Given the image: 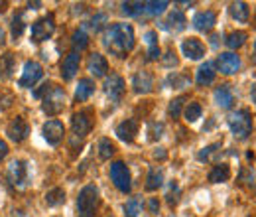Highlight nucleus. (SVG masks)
<instances>
[{"mask_svg":"<svg viewBox=\"0 0 256 217\" xmlns=\"http://www.w3.org/2000/svg\"><path fill=\"white\" fill-rule=\"evenodd\" d=\"M150 140H158L162 136V132H164V124L162 123H154V124H150Z\"/></svg>","mask_w":256,"mask_h":217,"instance_id":"nucleus-41","label":"nucleus"},{"mask_svg":"<svg viewBox=\"0 0 256 217\" xmlns=\"http://www.w3.org/2000/svg\"><path fill=\"white\" fill-rule=\"evenodd\" d=\"M254 48H256V42H254Z\"/></svg>","mask_w":256,"mask_h":217,"instance_id":"nucleus-51","label":"nucleus"},{"mask_svg":"<svg viewBox=\"0 0 256 217\" xmlns=\"http://www.w3.org/2000/svg\"><path fill=\"white\" fill-rule=\"evenodd\" d=\"M44 75V69L38 62H26L24 63V71H22V77H20V87H34Z\"/></svg>","mask_w":256,"mask_h":217,"instance_id":"nucleus-10","label":"nucleus"},{"mask_svg":"<svg viewBox=\"0 0 256 217\" xmlns=\"http://www.w3.org/2000/svg\"><path fill=\"white\" fill-rule=\"evenodd\" d=\"M71 46H73V52H83L87 46H89V36L85 28H79V30L73 32L71 36Z\"/></svg>","mask_w":256,"mask_h":217,"instance_id":"nucleus-27","label":"nucleus"},{"mask_svg":"<svg viewBox=\"0 0 256 217\" xmlns=\"http://www.w3.org/2000/svg\"><path fill=\"white\" fill-rule=\"evenodd\" d=\"M122 12L126 16H140L144 12V2H124L122 4Z\"/></svg>","mask_w":256,"mask_h":217,"instance_id":"nucleus-36","label":"nucleus"},{"mask_svg":"<svg viewBox=\"0 0 256 217\" xmlns=\"http://www.w3.org/2000/svg\"><path fill=\"white\" fill-rule=\"evenodd\" d=\"M184 103H186V97H178V99H174V101L170 103V109H168L170 117L178 119V117L182 115V107H184Z\"/></svg>","mask_w":256,"mask_h":217,"instance_id":"nucleus-38","label":"nucleus"},{"mask_svg":"<svg viewBox=\"0 0 256 217\" xmlns=\"http://www.w3.org/2000/svg\"><path fill=\"white\" fill-rule=\"evenodd\" d=\"M162 63H164L166 67H176V65H178V58H176V52H174V50H170V52L166 54V58H162Z\"/></svg>","mask_w":256,"mask_h":217,"instance_id":"nucleus-42","label":"nucleus"},{"mask_svg":"<svg viewBox=\"0 0 256 217\" xmlns=\"http://www.w3.org/2000/svg\"><path fill=\"white\" fill-rule=\"evenodd\" d=\"M64 201H65L64 187H54V189H50V191L46 193V203H48L50 207H58V205H62Z\"/></svg>","mask_w":256,"mask_h":217,"instance_id":"nucleus-31","label":"nucleus"},{"mask_svg":"<svg viewBox=\"0 0 256 217\" xmlns=\"http://www.w3.org/2000/svg\"><path fill=\"white\" fill-rule=\"evenodd\" d=\"M6 154H8V144H6V142L0 138V162L6 158Z\"/></svg>","mask_w":256,"mask_h":217,"instance_id":"nucleus-47","label":"nucleus"},{"mask_svg":"<svg viewBox=\"0 0 256 217\" xmlns=\"http://www.w3.org/2000/svg\"><path fill=\"white\" fill-rule=\"evenodd\" d=\"M201 115H203V109H201V105L195 103V101L186 107V113H184V117H186L188 123H197V121L201 119Z\"/></svg>","mask_w":256,"mask_h":217,"instance_id":"nucleus-34","label":"nucleus"},{"mask_svg":"<svg viewBox=\"0 0 256 217\" xmlns=\"http://www.w3.org/2000/svg\"><path fill=\"white\" fill-rule=\"evenodd\" d=\"M160 26L164 30L178 34V32H182L188 26V20H186V16H184L182 10H172V12L168 14V18H166L164 22H160Z\"/></svg>","mask_w":256,"mask_h":217,"instance_id":"nucleus-15","label":"nucleus"},{"mask_svg":"<svg viewBox=\"0 0 256 217\" xmlns=\"http://www.w3.org/2000/svg\"><path fill=\"white\" fill-rule=\"evenodd\" d=\"M215 103L221 107V109H230L232 105V91L228 89V85H221L215 89Z\"/></svg>","mask_w":256,"mask_h":217,"instance_id":"nucleus-25","label":"nucleus"},{"mask_svg":"<svg viewBox=\"0 0 256 217\" xmlns=\"http://www.w3.org/2000/svg\"><path fill=\"white\" fill-rule=\"evenodd\" d=\"M230 16L232 20H236L238 24H246L250 18V8L246 2H232L230 4Z\"/></svg>","mask_w":256,"mask_h":217,"instance_id":"nucleus-22","label":"nucleus"},{"mask_svg":"<svg viewBox=\"0 0 256 217\" xmlns=\"http://www.w3.org/2000/svg\"><path fill=\"white\" fill-rule=\"evenodd\" d=\"M110 180H112V184L116 186L118 191H122V193H130V189H132V180H130V170H128V166L124 162H112L110 164Z\"/></svg>","mask_w":256,"mask_h":217,"instance_id":"nucleus-7","label":"nucleus"},{"mask_svg":"<svg viewBox=\"0 0 256 217\" xmlns=\"http://www.w3.org/2000/svg\"><path fill=\"white\" fill-rule=\"evenodd\" d=\"M22 30H24V20H22V14H18L12 20V34H14V38H20Z\"/></svg>","mask_w":256,"mask_h":217,"instance_id":"nucleus-40","label":"nucleus"},{"mask_svg":"<svg viewBox=\"0 0 256 217\" xmlns=\"http://www.w3.org/2000/svg\"><path fill=\"white\" fill-rule=\"evenodd\" d=\"M42 132H44V138L48 140V144L52 146H58L62 140H64V134H65V126L64 123L60 121H48V123L42 126Z\"/></svg>","mask_w":256,"mask_h":217,"instance_id":"nucleus-12","label":"nucleus"},{"mask_svg":"<svg viewBox=\"0 0 256 217\" xmlns=\"http://www.w3.org/2000/svg\"><path fill=\"white\" fill-rule=\"evenodd\" d=\"M154 158H160V160H164V158H166V152H164V148H158V150L154 152Z\"/></svg>","mask_w":256,"mask_h":217,"instance_id":"nucleus-48","label":"nucleus"},{"mask_svg":"<svg viewBox=\"0 0 256 217\" xmlns=\"http://www.w3.org/2000/svg\"><path fill=\"white\" fill-rule=\"evenodd\" d=\"M42 109H44V113H48L50 117H56V115H60L62 111H64L65 107V91L62 87H56V85H52L46 95L42 97Z\"/></svg>","mask_w":256,"mask_h":217,"instance_id":"nucleus-4","label":"nucleus"},{"mask_svg":"<svg viewBox=\"0 0 256 217\" xmlns=\"http://www.w3.org/2000/svg\"><path fill=\"white\" fill-rule=\"evenodd\" d=\"M182 52H184V56L190 58V60H201V58L205 56V46H203V42L197 40V38H188V40H184V44H182Z\"/></svg>","mask_w":256,"mask_h":217,"instance_id":"nucleus-18","label":"nucleus"},{"mask_svg":"<svg viewBox=\"0 0 256 217\" xmlns=\"http://www.w3.org/2000/svg\"><path fill=\"white\" fill-rule=\"evenodd\" d=\"M250 99H252V103L256 105V83H252V87H250Z\"/></svg>","mask_w":256,"mask_h":217,"instance_id":"nucleus-49","label":"nucleus"},{"mask_svg":"<svg viewBox=\"0 0 256 217\" xmlns=\"http://www.w3.org/2000/svg\"><path fill=\"white\" fill-rule=\"evenodd\" d=\"M219 148H221V142H215V144H209V146H205V148H201V152H199V160L201 162H209L213 156L219 152Z\"/></svg>","mask_w":256,"mask_h":217,"instance_id":"nucleus-37","label":"nucleus"},{"mask_svg":"<svg viewBox=\"0 0 256 217\" xmlns=\"http://www.w3.org/2000/svg\"><path fill=\"white\" fill-rule=\"evenodd\" d=\"M104 48L112 56L124 58L128 52H132V48H134V30H132V26L124 24V22L112 24L104 34Z\"/></svg>","mask_w":256,"mask_h":217,"instance_id":"nucleus-1","label":"nucleus"},{"mask_svg":"<svg viewBox=\"0 0 256 217\" xmlns=\"http://www.w3.org/2000/svg\"><path fill=\"white\" fill-rule=\"evenodd\" d=\"M246 32H230L228 36H226V40H224V44H226V48L228 50H238V48H242L244 46V42H246Z\"/></svg>","mask_w":256,"mask_h":217,"instance_id":"nucleus-30","label":"nucleus"},{"mask_svg":"<svg viewBox=\"0 0 256 217\" xmlns=\"http://www.w3.org/2000/svg\"><path fill=\"white\" fill-rule=\"evenodd\" d=\"M226 123H228L230 132H232L236 138H240V140L248 138V134L252 132V115H250V111H248V109L232 111V113L228 115Z\"/></svg>","mask_w":256,"mask_h":217,"instance_id":"nucleus-3","label":"nucleus"},{"mask_svg":"<svg viewBox=\"0 0 256 217\" xmlns=\"http://www.w3.org/2000/svg\"><path fill=\"white\" fill-rule=\"evenodd\" d=\"M142 207H144V201H142L140 195L130 197L124 203V217H138L142 213Z\"/></svg>","mask_w":256,"mask_h":217,"instance_id":"nucleus-28","label":"nucleus"},{"mask_svg":"<svg viewBox=\"0 0 256 217\" xmlns=\"http://www.w3.org/2000/svg\"><path fill=\"white\" fill-rule=\"evenodd\" d=\"M95 126V113L91 109H83L79 113H73L71 117V128H73V134L77 138H83L87 136Z\"/></svg>","mask_w":256,"mask_h":217,"instance_id":"nucleus-5","label":"nucleus"},{"mask_svg":"<svg viewBox=\"0 0 256 217\" xmlns=\"http://www.w3.org/2000/svg\"><path fill=\"white\" fill-rule=\"evenodd\" d=\"M217 67H219V71L224 73V75H234L240 69V58L234 52H224V54L219 56V60H217Z\"/></svg>","mask_w":256,"mask_h":217,"instance_id":"nucleus-14","label":"nucleus"},{"mask_svg":"<svg viewBox=\"0 0 256 217\" xmlns=\"http://www.w3.org/2000/svg\"><path fill=\"white\" fill-rule=\"evenodd\" d=\"M124 87H126V83L118 73H110V77H106V81H104V91L110 97L112 103H118L122 99Z\"/></svg>","mask_w":256,"mask_h":217,"instance_id":"nucleus-11","label":"nucleus"},{"mask_svg":"<svg viewBox=\"0 0 256 217\" xmlns=\"http://www.w3.org/2000/svg\"><path fill=\"white\" fill-rule=\"evenodd\" d=\"M104 22H106V14H96L95 18L91 20V28L95 32H98L102 26H104Z\"/></svg>","mask_w":256,"mask_h":217,"instance_id":"nucleus-43","label":"nucleus"},{"mask_svg":"<svg viewBox=\"0 0 256 217\" xmlns=\"http://www.w3.org/2000/svg\"><path fill=\"white\" fill-rule=\"evenodd\" d=\"M148 209H150L152 215H158V211H160V201H158V197H150V201H148Z\"/></svg>","mask_w":256,"mask_h":217,"instance_id":"nucleus-44","label":"nucleus"},{"mask_svg":"<svg viewBox=\"0 0 256 217\" xmlns=\"http://www.w3.org/2000/svg\"><path fill=\"white\" fill-rule=\"evenodd\" d=\"M138 128H140V123L136 119H126L116 126V136L122 140V142H132L138 134Z\"/></svg>","mask_w":256,"mask_h":217,"instance_id":"nucleus-19","label":"nucleus"},{"mask_svg":"<svg viewBox=\"0 0 256 217\" xmlns=\"http://www.w3.org/2000/svg\"><path fill=\"white\" fill-rule=\"evenodd\" d=\"M180 195H182V189L174 182V184L170 186V189H168V195H166V197H168V203H170V205H176V203L180 201Z\"/></svg>","mask_w":256,"mask_h":217,"instance_id":"nucleus-39","label":"nucleus"},{"mask_svg":"<svg viewBox=\"0 0 256 217\" xmlns=\"http://www.w3.org/2000/svg\"><path fill=\"white\" fill-rule=\"evenodd\" d=\"M14 71V54H4L0 58V77L8 79Z\"/></svg>","mask_w":256,"mask_h":217,"instance_id":"nucleus-32","label":"nucleus"},{"mask_svg":"<svg viewBox=\"0 0 256 217\" xmlns=\"http://www.w3.org/2000/svg\"><path fill=\"white\" fill-rule=\"evenodd\" d=\"M193 28L197 32H203V34H207V32H211L215 28V24H217V14L213 12V10H203V12H197L195 16H193Z\"/></svg>","mask_w":256,"mask_h":217,"instance_id":"nucleus-13","label":"nucleus"},{"mask_svg":"<svg viewBox=\"0 0 256 217\" xmlns=\"http://www.w3.org/2000/svg\"><path fill=\"white\" fill-rule=\"evenodd\" d=\"M132 87L138 95H146L154 87V75L150 71H138L132 79Z\"/></svg>","mask_w":256,"mask_h":217,"instance_id":"nucleus-17","label":"nucleus"},{"mask_svg":"<svg viewBox=\"0 0 256 217\" xmlns=\"http://www.w3.org/2000/svg\"><path fill=\"white\" fill-rule=\"evenodd\" d=\"M168 8V2L166 0H160V2H144V16H158V14H162L164 10Z\"/></svg>","mask_w":256,"mask_h":217,"instance_id":"nucleus-33","label":"nucleus"},{"mask_svg":"<svg viewBox=\"0 0 256 217\" xmlns=\"http://www.w3.org/2000/svg\"><path fill=\"white\" fill-rule=\"evenodd\" d=\"M6 134H8V138L12 142H24L28 138V134H30V124L26 123L24 117H16V119H12L8 123Z\"/></svg>","mask_w":256,"mask_h":217,"instance_id":"nucleus-9","label":"nucleus"},{"mask_svg":"<svg viewBox=\"0 0 256 217\" xmlns=\"http://www.w3.org/2000/svg\"><path fill=\"white\" fill-rule=\"evenodd\" d=\"M162 184H164V170L160 166H152L148 170V176H146V189L148 191H156Z\"/></svg>","mask_w":256,"mask_h":217,"instance_id":"nucleus-24","label":"nucleus"},{"mask_svg":"<svg viewBox=\"0 0 256 217\" xmlns=\"http://www.w3.org/2000/svg\"><path fill=\"white\" fill-rule=\"evenodd\" d=\"M146 44H148V48L150 46H158V34L156 32H146Z\"/></svg>","mask_w":256,"mask_h":217,"instance_id":"nucleus-45","label":"nucleus"},{"mask_svg":"<svg viewBox=\"0 0 256 217\" xmlns=\"http://www.w3.org/2000/svg\"><path fill=\"white\" fill-rule=\"evenodd\" d=\"M79 63H81L79 52H69V54L65 56L64 63H62V77H64L65 81H71V79L77 75Z\"/></svg>","mask_w":256,"mask_h":217,"instance_id":"nucleus-16","label":"nucleus"},{"mask_svg":"<svg viewBox=\"0 0 256 217\" xmlns=\"http://www.w3.org/2000/svg\"><path fill=\"white\" fill-rule=\"evenodd\" d=\"M54 32H56V18H54V14H46L44 18L36 20L32 24L30 38H32V42H36V44H42V42L50 40L54 36Z\"/></svg>","mask_w":256,"mask_h":217,"instance_id":"nucleus-6","label":"nucleus"},{"mask_svg":"<svg viewBox=\"0 0 256 217\" xmlns=\"http://www.w3.org/2000/svg\"><path fill=\"white\" fill-rule=\"evenodd\" d=\"M87 69H89V73L91 75H95V77H104L106 75V71H108V62H106V58L104 56H100V54H91L89 56V62H87Z\"/></svg>","mask_w":256,"mask_h":217,"instance_id":"nucleus-20","label":"nucleus"},{"mask_svg":"<svg viewBox=\"0 0 256 217\" xmlns=\"http://www.w3.org/2000/svg\"><path fill=\"white\" fill-rule=\"evenodd\" d=\"M158 58H160V48L158 46H150L148 48V60L150 62H156Z\"/></svg>","mask_w":256,"mask_h":217,"instance_id":"nucleus-46","label":"nucleus"},{"mask_svg":"<svg viewBox=\"0 0 256 217\" xmlns=\"http://www.w3.org/2000/svg\"><path fill=\"white\" fill-rule=\"evenodd\" d=\"M4 40H6V34H4V30L0 28V46H4Z\"/></svg>","mask_w":256,"mask_h":217,"instance_id":"nucleus-50","label":"nucleus"},{"mask_svg":"<svg viewBox=\"0 0 256 217\" xmlns=\"http://www.w3.org/2000/svg\"><path fill=\"white\" fill-rule=\"evenodd\" d=\"M215 77H217V71H215V63H213V62H205L203 65H199L195 81H197V85L205 87V85H211V83L215 81Z\"/></svg>","mask_w":256,"mask_h":217,"instance_id":"nucleus-21","label":"nucleus"},{"mask_svg":"<svg viewBox=\"0 0 256 217\" xmlns=\"http://www.w3.org/2000/svg\"><path fill=\"white\" fill-rule=\"evenodd\" d=\"M93 93H95V81L89 79V77L79 79V85H77V91H75V99L79 103H85Z\"/></svg>","mask_w":256,"mask_h":217,"instance_id":"nucleus-23","label":"nucleus"},{"mask_svg":"<svg viewBox=\"0 0 256 217\" xmlns=\"http://www.w3.org/2000/svg\"><path fill=\"white\" fill-rule=\"evenodd\" d=\"M6 180L14 187H24L28 180V166L24 160H12L6 170Z\"/></svg>","mask_w":256,"mask_h":217,"instance_id":"nucleus-8","label":"nucleus"},{"mask_svg":"<svg viewBox=\"0 0 256 217\" xmlns=\"http://www.w3.org/2000/svg\"><path fill=\"white\" fill-rule=\"evenodd\" d=\"M230 178V168L226 164H217L213 166V170L209 172V182L213 184H221V182H226Z\"/></svg>","mask_w":256,"mask_h":217,"instance_id":"nucleus-26","label":"nucleus"},{"mask_svg":"<svg viewBox=\"0 0 256 217\" xmlns=\"http://www.w3.org/2000/svg\"><path fill=\"white\" fill-rule=\"evenodd\" d=\"M116 152V146L108 140V138H100V142H98V156H100V160H110V156Z\"/></svg>","mask_w":256,"mask_h":217,"instance_id":"nucleus-35","label":"nucleus"},{"mask_svg":"<svg viewBox=\"0 0 256 217\" xmlns=\"http://www.w3.org/2000/svg\"><path fill=\"white\" fill-rule=\"evenodd\" d=\"M166 85H172V89H186L192 85V79L186 73H174L166 79Z\"/></svg>","mask_w":256,"mask_h":217,"instance_id":"nucleus-29","label":"nucleus"},{"mask_svg":"<svg viewBox=\"0 0 256 217\" xmlns=\"http://www.w3.org/2000/svg\"><path fill=\"white\" fill-rule=\"evenodd\" d=\"M100 197H98V187L89 184L79 191L77 197V217H95L98 209Z\"/></svg>","mask_w":256,"mask_h":217,"instance_id":"nucleus-2","label":"nucleus"}]
</instances>
